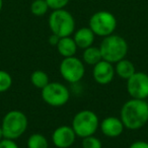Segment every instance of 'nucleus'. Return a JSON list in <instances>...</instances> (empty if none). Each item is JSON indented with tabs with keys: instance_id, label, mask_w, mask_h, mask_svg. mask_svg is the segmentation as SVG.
Here are the masks:
<instances>
[{
	"instance_id": "nucleus-18",
	"label": "nucleus",
	"mask_w": 148,
	"mask_h": 148,
	"mask_svg": "<svg viewBox=\"0 0 148 148\" xmlns=\"http://www.w3.org/2000/svg\"><path fill=\"white\" fill-rule=\"evenodd\" d=\"M27 148H49V141L41 133H34L27 138Z\"/></svg>"
},
{
	"instance_id": "nucleus-12",
	"label": "nucleus",
	"mask_w": 148,
	"mask_h": 148,
	"mask_svg": "<svg viewBox=\"0 0 148 148\" xmlns=\"http://www.w3.org/2000/svg\"><path fill=\"white\" fill-rule=\"evenodd\" d=\"M99 129L101 133L109 138H117L121 136L125 129L123 122L120 118L110 116L99 123Z\"/></svg>"
},
{
	"instance_id": "nucleus-16",
	"label": "nucleus",
	"mask_w": 148,
	"mask_h": 148,
	"mask_svg": "<svg viewBox=\"0 0 148 148\" xmlns=\"http://www.w3.org/2000/svg\"><path fill=\"white\" fill-rule=\"evenodd\" d=\"M101 60H103V57H101V50H99V47H95L92 45L83 50L82 61L86 63L87 65L95 66V64H97Z\"/></svg>"
},
{
	"instance_id": "nucleus-11",
	"label": "nucleus",
	"mask_w": 148,
	"mask_h": 148,
	"mask_svg": "<svg viewBox=\"0 0 148 148\" xmlns=\"http://www.w3.org/2000/svg\"><path fill=\"white\" fill-rule=\"evenodd\" d=\"M116 72L114 64L110 63V62L106 61V60H101V61H99V63L93 66L92 76L97 84H110L113 81Z\"/></svg>"
},
{
	"instance_id": "nucleus-8",
	"label": "nucleus",
	"mask_w": 148,
	"mask_h": 148,
	"mask_svg": "<svg viewBox=\"0 0 148 148\" xmlns=\"http://www.w3.org/2000/svg\"><path fill=\"white\" fill-rule=\"evenodd\" d=\"M42 99L51 107H62L66 105L70 99L69 89L61 82H51L42 89Z\"/></svg>"
},
{
	"instance_id": "nucleus-17",
	"label": "nucleus",
	"mask_w": 148,
	"mask_h": 148,
	"mask_svg": "<svg viewBox=\"0 0 148 148\" xmlns=\"http://www.w3.org/2000/svg\"><path fill=\"white\" fill-rule=\"evenodd\" d=\"M31 83L36 88L43 89L50 83L49 75L43 70H35L31 74Z\"/></svg>"
},
{
	"instance_id": "nucleus-6",
	"label": "nucleus",
	"mask_w": 148,
	"mask_h": 148,
	"mask_svg": "<svg viewBox=\"0 0 148 148\" xmlns=\"http://www.w3.org/2000/svg\"><path fill=\"white\" fill-rule=\"evenodd\" d=\"M88 25L95 36L105 38L114 34L117 27V19L110 11L101 10L91 15Z\"/></svg>"
},
{
	"instance_id": "nucleus-22",
	"label": "nucleus",
	"mask_w": 148,
	"mask_h": 148,
	"mask_svg": "<svg viewBox=\"0 0 148 148\" xmlns=\"http://www.w3.org/2000/svg\"><path fill=\"white\" fill-rule=\"evenodd\" d=\"M70 0H46L48 6L52 10H58V9H64V7L69 3Z\"/></svg>"
},
{
	"instance_id": "nucleus-14",
	"label": "nucleus",
	"mask_w": 148,
	"mask_h": 148,
	"mask_svg": "<svg viewBox=\"0 0 148 148\" xmlns=\"http://www.w3.org/2000/svg\"><path fill=\"white\" fill-rule=\"evenodd\" d=\"M56 48H57L58 53L63 58H68V57H73V56H75V54H76V52H77V49H78L76 43H75V41H74V39L71 36H70V37L60 38Z\"/></svg>"
},
{
	"instance_id": "nucleus-15",
	"label": "nucleus",
	"mask_w": 148,
	"mask_h": 148,
	"mask_svg": "<svg viewBox=\"0 0 148 148\" xmlns=\"http://www.w3.org/2000/svg\"><path fill=\"white\" fill-rule=\"evenodd\" d=\"M115 72H116V75L119 76L120 78L127 80V79H129L136 72L135 65L130 60L124 58V59L120 60L119 62L116 63Z\"/></svg>"
},
{
	"instance_id": "nucleus-3",
	"label": "nucleus",
	"mask_w": 148,
	"mask_h": 148,
	"mask_svg": "<svg viewBox=\"0 0 148 148\" xmlns=\"http://www.w3.org/2000/svg\"><path fill=\"white\" fill-rule=\"evenodd\" d=\"M29 120L25 114L18 110H11L4 115L1 122L4 138L16 140L25 133Z\"/></svg>"
},
{
	"instance_id": "nucleus-21",
	"label": "nucleus",
	"mask_w": 148,
	"mask_h": 148,
	"mask_svg": "<svg viewBox=\"0 0 148 148\" xmlns=\"http://www.w3.org/2000/svg\"><path fill=\"white\" fill-rule=\"evenodd\" d=\"M81 146L82 148H103V143L97 137L91 135L88 137L82 138Z\"/></svg>"
},
{
	"instance_id": "nucleus-4",
	"label": "nucleus",
	"mask_w": 148,
	"mask_h": 148,
	"mask_svg": "<svg viewBox=\"0 0 148 148\" xmlns=\"http://www.w3.org/2000/svg\"><path fill=\"white\" fill-rule=\"evenodd\" d=\"M97 115L90 110H82L73 117L71 127L77 137L85 138L95 135L99 128Z\"/></svg>"
},
{
	"instance_id": "nucleus-24",
	"label": "nucleus",
	"mask_w": 148,
	"mask_h": 148,
	"mask_svg": "<svg viewBox=\"0 0 148 148\" xmlns=\"http://www.w3.org/2000/svg\"><path fill=\"white\" fill-rule=\"evenodd\" d=\"M129 148H148V142L144 140H136L129 146Z\"/></svg>"
},
{
	"instance_id": "nucleus-23",
	"label": "nucleus",
	"mask_w": 148,
	"mask_h": 148,
	"mask_svg": "<svg viewBox=\"0 0 148 148\" xmlns=\"http://www.w3.org/2000/svg\"><path fill=\"white\" fill-rule=\"evenodd\" d=\"M0 148H19L15 140L8 139V138H3L0 140Z\"/></svg>"
},
{
	"instance_id": "nucleus-27",
	"label": "nucleus",
	"mask_w": 148,
	"mask_h": 148,
	"mask_svg": "<svg viewBox=\"0 0 148 148\" xmlns=\"http://www.w3.org/2000/svg\"><path fill=\"white\" fill-rule=\"evenodd\" d=\"M2 7H3V0H0V12L2 10Z\"/></svg>"
},
{
	"instance_id": "nucleus-10",
	"label": "nucleus",
	"mask_w": 148,
	"mask_h": 148,
	"mask_svg": "<svg viewBox=\"0 0 148 148\" xmlns=\"http://www.w3.org/2000/svg\"><path fill=\"white\" fill-rule=\"evenodd\" d=\"M76 137V134L71 126L62 125L54 130L52 141L56 148H69L74 144Z\"/></svg>"
},
{
	"instance_id": "nucleus-2",
	"label": "nucleus",
	"mask_w": 148,
	"mask_h": 148,
	"mask_svg": "<svg viewBox=\"0 0 148 148\" xmlns=\"http://www.w3.org/2000/svg\"><path fill=\"white\" fill-rule=\"evenodd\" d=\"M103 60L116 64L124 59L128 53V43L119 35H110L105 37L99 45Z\"/></svg>"
},
{
	"instance_id": "nucleus-20",
	"label": "nucleus",
	"mask_w": 148,
	"mask_h": 148,
	"mask_svg": "<svg viewBox=\"0 0 148 148\" xmlns=\"http://www.w3.org/2000/svg\"><path fill=\"white\" fill-rule=\"evenodd\" d=\"M12 82L13 80L10 74L4 70H0V93L9 90Z\"/></svg>"
},
{
	"instance_id": "nucleus-19",
	"label": "nucleus",
	"mask_w": 148,
	"mask_h": 148,
	"mask_svg": "<svg viewBox=\"0 0 148 148\" xmlns=\"http://www.w3.org/2000/svg\"><path fill=\"white\" fill-rule=\"evenodd\" d=\"M49 10L46 0H34L31 4V12L36 16H43Z\"/></svg>"
},
{
	"instance_id": "nucleus-9",
	"label": "nucleus",
	"mask_w": 148,
	"mask_h": 148,
	"mask_svg": "<svg viewBox=\"0 0 148 148\" xmlns=\"http://www.w3.org/2000/svg\"><path fill=\"white\" fill-rule=\"evenodd\" d=\"M128 95L131 99H148V74L145 72H137L127 79Z\"/></svg>"
},
{
	"instance_id": "nucleus-7",
	"label": "nucleus",
	"mask_w": 148,
	"mask_h": 148,
	"mask_svg": "<svg viewBox=\"0 0 148 148\" xmlns=\"http://www.w3.org/2000/svg\"><path fill=\"white\" fill-rule=\"evenodd\" d=\"M59 71L62 78L68 83H77L84 77L85 67L82 60L73 56L63 58L60 63Z\"/></svg>"
},
{
	"instance_id": "nucleus-26",
	"label": "nucleus",
	"mask_w": 148,
	"mask_h": 148,
	"mask_svg": "<svg viewBox=\"0 0 148 148\" xmlns=\"http://www.w3.org/2000/svg\"><path fill=\"white\" fill-rule=\"evenodd\" d=\"M4 138V135H3V131L2 128H1V125H0V140H2Z\"/></svg>"
},
{
	"instance_id": "nucleus-1",
	"label": "nucleus",
	"mask_w": 148,
	"mask_h": 148,
	"mask_svg": "<svg viewBox=\"0 0 148 148\" xmlns=\"http://www.w3.org/2000/svg\"><path fill=\"white\" fill-rule=\"evenodd\" d=\"M120 119L125 128L139 130L148 123V103L146 99H130L121 108Z\"/></svg>"
},
{
	"instance_id": "nucleus-5",
	"label": "nucleus",
	"mask_w": 148,
	"mask_h": 148,
	"mask_svg": "<svg viewBox=\"0 0 148 148\" xmlns=\"http://www.w3.org/2000/svg\"><path fill=\"white\" fill-rule=\"evenodd\" d=\"M49 27L52 34L59 38L70 37L75 29V19L65 9L53 10L49 16Z\"/></svg>"
},
{
	"instance_id": "nucleus-13",
	"label": "nucleus",
	"mask_w": 148,
	"mask_h": 148,
	"mask_svg": "<svg viewBox=\"0 0 148 148\" xmlns=\"http://www.w3.org/2000/svg\"><path fill=\"white\" fill-rule=\"evenodd\" d=\"M95 33L91 31L89 27H84L77 29L73 36V39L76 43L77 47L82 50L92 46L93 42H95Z\"/></svg>"
},
{
	"instance_id": "nucleus-25",
	"label": "nucleus",
	"mask_w": 148,
	"mask_h": 148,
	"mask_svg": "<svg viewBox=\"0 0 148 148\" xmlns=\"http://www.w3.org/2000/svg\"><path fill=\"white\" fill-rule=\"evenodd\" d=\"M59 39L60 38L58 37V36L52 34V35L49 37V40H48V41H49V44H51L52 46H57L58 42H59Z\"/></svg>"
}]
</instances>
